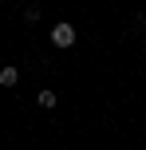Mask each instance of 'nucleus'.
Segmentation results:
<instances>
[{
    "label": "nucleus",
    "instance_id": "obj_1",
    "mask_svg": "<svg viewBox=\"0 0 146 150\" xmlns=\"http://www.w3.org/2000/svg\"><path fill=\"white\" fill-rule=\"evenodd\" d=\"M51 44L55 47H71L75 44V28H71V24H55L51 28Z\"/></svg>",
    "mask_w": 146,
    "mask_h": 150
},
{
    "label": "nucleus",
    "instance_id": "obj_4",
    "mask_svg": "<svg viewBox=\"0 0 146 150\" xmlns=\"http://www.w3.org/2000/svg\"><path fill=\"white\" fill-rule=\"evenodd\" d=\"M24 20L36 24V20H39V8H36V4H28V8H24Z\"/></svg>",
    "mask_w": 146,
    "mask_h": 150
},
{
    "label": "nucleus",
    "instance_id": "obj_2",
    "mask_svg": "<svg viewBox=\"0 0 146 150\" xmlns=\"http://www.w3.org/2000/svg\"><path fill=\"white\" fill-rule=\"evenodd\" d=\"M16 83H20V71H16V67H4V71H0V87H16Z\"/></svg>",
    "mask_w": 146,
    "mask_h": 150
},
{
    "label": "nucleus",
    "instance_id": "obj_3",
    "mask_svg": "<svg viewBox=\"0 0 146 150\" xmlns=\"http://www.w3.org/2000/svg\"><path fill=\"white\" fill-rule=\"evenodd\" d=\"M39 107L51 111V107H55V91H39Z\"/></svg>",
    "mask_w": 146,
    "mask_h": 150
}]
</instances>
